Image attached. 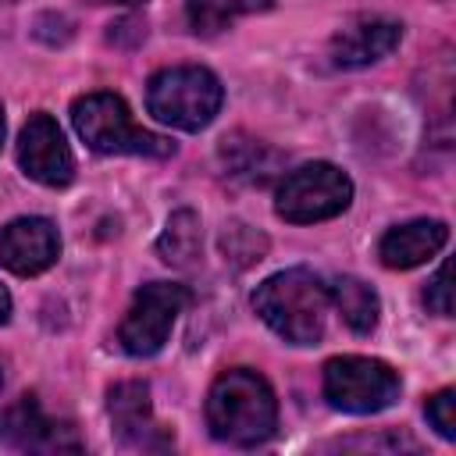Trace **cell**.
I'll list each match as a JSON object with an SVG mask.
<instances>
[{
    "instance_id": "6da1fadb",
    "label": "cell",
    "mask_w": 456,
    "mask_h": 456,
    "mask_svg": "<svg viewBox=\"0 0 456 456\" xmlns=\"http://www.w3.org/2000/svg\"><path fill=\"white\" fill-rule=\"evenodd\" d=\"M207 428L217 442L249 449L274 435L278 399L267 378L249 367L224 370L207 392Z\"/></svg>"
},
{
    "instance_id": "7a4b0ae2",
    "label": "cell",
    "mask_w": 456,
    "mask_h": 456,
    "mask_svg": "<svg viewBox=\"0 0 456 456\" xmlns=\"http://www.w3.org/2000/svg\"><path fill=\"white\" fill-rule=\"evenodd\" d=\"M253 310L285 342L314 346L324 335L328 285L306 267H289V271H278V274H271L267 281L256 285Z\"/></svg>"
},
{
    "instance_id": "3957f363",
    "label": "cell",
    "mask_w": 456,
    "mask_h": 456,
    "mask_svg": "<svg viewBox=\"0 0 456 456\" xmlns=\"http://www.w3.org/2000/svg\"><path fill=\"white\" fill-rule=\"evenodd\" d=\"M71 125L96 153H135V157H171L175 142L146 132L132 121L128 103L118 93H86L71 103Z\"/></svg>"
},
{
    "instance_id": "277c9868",
    "label": "cell",
    "mask_w": 456,
    "mask_h": 456,
    "mask_svg": "<svg viewBox=\"0 0 456 456\" xmlns=\"http://www.w3.org/2000/svg\"><path fill=\"white\" fill-rule=\"evenodd\" d=\"M224 89L214 71L200 64H178L164 68L150 78L146 86V107L157 121L182 128V132H200L207 128L217 110H221Z\"/></svg>"
},
{
    "instance_id": "5b68a950",
    "label": "cell",
    "mask_w": 456,
    "mask_h": 456,
    "mask_svg": "<svg viewBox=\"0 0 456 456\" xmlns=\"http://www.w3.org/2000/svg\"><path fill=\"white\" fill-rule=\"evenodd\" d=\"M353 200V182L335 164H303L289 171L274 196V214L289 224H317L338 217Z\"/></svg>"
},
{
    "instance_id": "8992f818",
    "label": "cell",
    "mask_w": 456,
    "mask_h": 456,
    "mask_svg": "<svg viewBox=\"0 0 456 456\" xmlns=\"http://www.w3.org/2000/svg\"><path fill=\"white\" fill-rule=\"evenodd\" d=\"M403 392L399 374L374 356H335L324 363V399L342 413L388 410Z\"/></svg>"
},
{
    "instance_id": "52a82bcc",
    "label": "cell",
    "mask_w": 456,
    "mask_h": 456,
    "mask_svg": "<svg viewBox=\"0 0 456 456\" xmlns=\"http://www.w3.org/2000/svg\"><path fill=\"white\" fill-rule=\"evenodd\" d=\"M189 292L171 281H150L132 296V306L118 328V342L128 356H153L164 349Z\"/></svg>"
},
{
    "instance_id": "ba28073f",
    "label": "cell",
    "mask_w": 456,
    "mask_h": 456,
    "mask_svg": "<svg viewBox=\"0 0 456 456\" xmlns=\"http://www.w3.org/2000/svg\"><path fill=\"white\" fill-rule=\"evenodd\" d=\"M18 164L32 182L50 185V189H61L75 178V157L64 142L61 125L50 114H43V110L28 114V121L18 135Z\"/></svg>"
},
{
    "instance_id": "9c48e42d",
    "label": "cell",
    "mask_w": 456,
    "mask_h": 456,
    "mask_svg": "<svg viewBox=\"0 0 456 456\" xmlns=\"http://www.w3.org/2000/svg\"><path fill=\"white\" fill-rule=\"evenodd\" d=\"M0 442L21 452H64L82 449L71 424H61L39 410L32 395H21L7 410H0Z\"/></svg>"
},
{
    "instance_id": "30bf717a",
    "label": "cell",
    "mask_w": 456,
    "mask_h": 456,
    "mask_svg": "<svg viewBox=\"0 0 456 456\" xmlns=\"http://www.w3.org/2000/svg\"><path fill=\"white\" fill-rule=\"evenodd\" d=\"M107 413H110L114 435L125 445L146 449V452H160V449L171 445V431L153 420L150 385L146 381H118L107 392Z\"/></svg>"
},
{
    "instance_id": "8fae6325",
    "label": "cell",
    "mask_w": 456,
    "mask_h": 456,
    "mask_svg": "<svg viewBox=\"0 0 456 456\" xmlns=\"http://www.w3.org/2000/svg\"><path fill=\"white\" fill-rule=\"evenodd\" d=\"M61 256V235L46 217H18L0 232V264L11 274H43Z\"/></svg>"
},
{
    "instance_id": "7c38bea8",
    "label": "cell",
    "mask_w": 456,
    "mask_h": 456,
    "mask_svg": "<svg viewBox=\"0 0 456 456\" xmlns=\"http://www.w3.org/2000/svg\"><path fill=\"white\" fill-rule=\"evenodd\" d=\"M403 39V25L381 14H360L346 21L331 36V64L335 68H363L388 57Z\"/></svg>"
},
{
    "instance_id": "4fadbf2b",
    "label": "cell",
    "mask_w": 456,
    "mask_h": 456,
    "mask_svg": "<svg viewBox=\"0 0 456 456\" xmlns=\"http://www.w3.org/2000/svg\"><path fill=\"white\" fill-rule=\"evenodd\" d=\"M445 242H449V224L435 221V217H420V221L388 228L378 242V256L392 271H410V267L431 260Z\"/></svg>"
},
{
    "instance_id": "5bb4252c",
    "label": "cell",
    "mask_w": 456,
    "mask_h": 456,
    "mask_svg": "<svg viewBox=\"0 0 456 456\" xmlns=\"http://www.w3.org/2000/svg\"><path fill=\"white\" fill-rule=\"evenodd\" d=\"M328 303H335V310L342 314V321H346L356 335H370V331H374L381 306H378L374 289L363 285L360 278H349V274L335 278V281L328 285Z\"/></svg>"
},
{
    "instance_id": "9a60e30c",
    "label": "cell",
    "mask_w": 456,
    "mask_h": 456,
    "mask_svg": "<svg viewBox=\"0 0 456 456\" xmlns=\"http://www.w3.org/2000/svg\"><path fill=\"white\" fill-rule=\"evenodd\" d=\"M200 239H203L200 217H196L189 207H182V210H175V214L167 217L164 232H160V239H157V253H160V260L171 264V267H192V264L200 260Z\"/></svg>"
},
{
    "instance_id": "2e32d148",
    "label": "cell",
    "mask_w": 456,
    "mask_h": 456,
    "mask_svg": "<svg viewBox=\"0 0 456 456\" xmlns=\"http://www.w3.org/2000/svg\"><path fill=\"white\" fill-rule=\"evenodd\" d=\"M271 4L274 0H185V18H189L192 32L214 36V32L228 28L235 18H242V14L271 11Z\"/></svg>"
},
{
    "instance_id": "e0dca14e",
    "label": "cell",
    "mask_w": 456,
    "mask_h": 456,
    "mask_svg": "<svg viewBox=\"0 0 456 456\" xmlns=\"http://www.w3.org/2000/svg\"><path fill=\"white\" fill-rule=\"evenodd\" d=\"M221 157H224L228 171L235 178H242V182H267L274 175V167H278V153L274 150H267L256 139H242V135L224 139Z\"/></svg>"
},
{
    "instance_id": "ac0fdd59",
    "label": "cell",
    "mask_w": 456,
    "mask_h": 456,
    "mask_svg": "<svg viewBox=\"0 0 456 456\" xmlns=\"http://www.w3.org/2000/svg\"><path fill=\"white\" fill-rule=\"evenodd\" d=\"M221 249H224V260H235L239 267H246V264H253V260L264 256L267 239L256 235V232H249L246 224H232V228L221 235Z\"/></svg>"
},
{
    "instance_id": "d6986e66",
    "label": "cell",
    "mask_w": 456,
    "mask_h": 456,
    "mask_svg": "<svg viewBox=\"0 0 456 456\" xmlns=\"http://www.w3.org/2000/svg\"><path fill=\"white\" fill-rule=\"evenodd\" d=\"M424 413H428L431 428H435L445 442H452V438H456V392H452V388L435 392V395L424 403Z\"/></svg>"
},
{
    "instance_id": "ffe728a7",
    "label": "cell",
    "mask_w": 456,
    "mask_h": 456,
    "mask_svg": "<svg viewBox=\"0 0 456 456\" xmlns=\"http://www.w3.org/2000/svg\"><path fill=\"white\" fill-rule=\"evenodd\" d=\"M449 278H452V264L445 260L424 289V306L438 317H452V285H449Z\"/></svg>"
},
{
    "instance_id": "44dd1931",
    "label": "cell",
    "mask_w": 456,
    "mask_h": 456,
    "mask_svg": "<svg viewBox=\"0 0 456 456\" xmlns=\"http://www.w3.org/2000/svg\"><path fill=\"white\" fill-rule=\"evenodd\" d=\"M11 317V296H7V289L0 285V324Z\"/></svg>"
},
{
    "instance_id": "7402d4cb",
    "label": "cell",
    "mask_w": 456,
    "mask_h": 456,
    "mask_svg": "<svg viewBox=\"0 0 456 456\" xmlns=\"http://www.w3.org/2000/svg\"><path fill=\"white\" fill-rule=\"evenodd\" d=\"M93 4H142V0H93Z\"/></svg>"
},
{
    "instance_id": "603a6c76",
    "label": "cell",
    "mask_w": 456,
    "mask_h": 456,
    "mask_svg": "<svg viewBox=\"0 0 456 456\" xmlns=\"http://www.w3.org/2000/svg\"><path fill=\"white\" fill-rule=\"evenodd\" d=\"M0 146H4V107H0Z\"/></svg>"
},
{
    "instance_id": "cb8c5ba5",
    "label": "cell",
    "mask_w": 456,
    "mask_h": 456,
    "mask_svg": "<svg viewBox=\"0 0 456 456\" xmlns=\"http://www.w3.org/2000/svg\"><path fill=\"white\" fill-rule=\"evenodd\" d=\"M0 385H4V374H0Z\"/></svg>"
}]
</instances>
